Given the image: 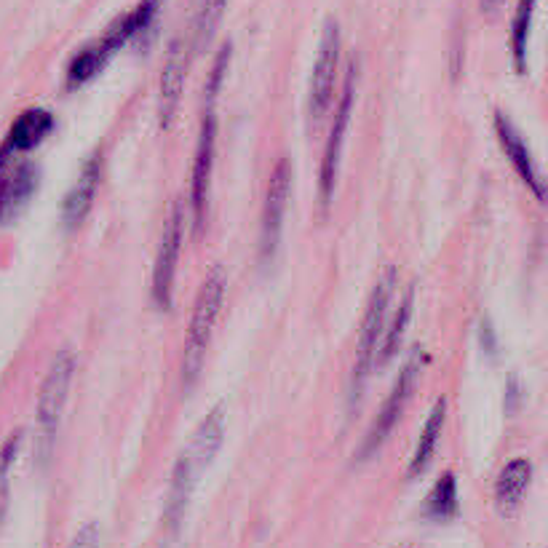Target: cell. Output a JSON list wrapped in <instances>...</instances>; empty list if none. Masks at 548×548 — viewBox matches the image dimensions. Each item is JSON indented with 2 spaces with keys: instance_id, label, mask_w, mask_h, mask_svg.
<instances>
[{
  "instance_id": "cell-1",
  "label": "cell",
  "mask_w": 548,
  "mask_h": 548,
  "mask_svg": "<svg viewBox=\"0 0 548 548\" xmlns=\"http://www.w3.org/2000/svg\"><path fill=\"white\" fill-rule=\"evenodd\" d=\"M396 287H399V270L388 265V268L377 276L369 303L364 308V319H361L359 345H356V361H353L351 385H348V401L353 407L359 404L367 388V380L375 369L377 348L383 340L385 324H388V308H391L393 297H396Z\"/></svg>"
},
{
  "instance_id": "cell-2",
  "label": "cell",
  "mask_w": 548,
  "mask_h": 548,
  "mask_svg": "<svg viewBox=\"0 0 548 548\" xmlns=\"http://www.w3.org/2000/svg\"><path fill=\"white\" fill-rule=\"evenodd\" d=\"M225 295H228V276L222 268H212L201 281L193 316H190L185 348H182V383H185V388H193L201 369H204L206 351H209L214 329H217Z\"/></svg>"
},
{
  "instance_id": "cell-3",
  "label": "cell",
  "mask_w": 548,
  "mask_h": 548,
  "mask_svg": "<svg viewBox=\"0 0 548 548\" xmlns=\"http://www.w3.org/2000/svg\"><path fill=\"white\" fill-rule=\"evenodd\" d=\"M75 377V353L70 348L59 351L49 364V372L43 377L41 393H38V450H41V463L46 466L54 450L59 420L65 412L70 385Z\"/></svg>"
},
{
  "instance_id": "cell-4",
  "label": "cell",
  "mask_w": 548,
  "mask_h": 548,
  "mask_svg": "<svg viewBox=\"0 0 548 548\" xmlns=\"http://www.w3.org/2000/svg\"><path fill=\"white\" fill-rule=\"evenodd\" d=\"M423 359H426V353L420 351V348H415V351L409 353V359L404 361V367L399 369V377H396L391 393L385 396V404L380 407V412H377L375 423L369 426L367 436H364L361 458L375 455V452L385 444V439L393 434V428L399 426L401 415H404V409H407V401L412 399V393L418 388Z\"/></svg>"
},
{
  "instance_id": "cell-5",
  "label": "cell",
  "mask_w": 548,
  "mask_h": 548,
  "mask_svg": "<svg viewBox=\"0 0 548 548\" xmlns=\"http://www.w3.org/2000/svg\"><path fill=\"white\" fill-rule=\"evenodd\" d=\"M217 134H220V123H217L214 105H204L196 156H193V174H190V212H193L196 236L204 230L206 214H209V193H212L214 158H217Z\"/></svg>"
},
{
  "instance_id": "cell-6",
  "label": "cell",
  "mask_w": 548,
  "mask_h": 548,
  "mask_svg": "<svg viewBox=\"0 0 548 548\" xmlns=\"http://www.w3.org/2000/svg\"><path fill=\"white\" fill-rule=\"evenodd\" d=\"M337 65H340V25L329 17L321 30V43L313 62L311 86H308V121L321 123L332 110L337 86Z\"/></svg>"
},
{
  "instance_id": "cell-7",
  "label": "cell",
  "mask_w": 548,
  "mask_h": 548,
  "mask_svg": "<svg viewBox=\"0 0 548 548\" xmlns=\"http://www.w3.org/2000/svg\"><path fill=\"white\" fill-rule=\"evenodd\" d=\"M289 190H292V164L289 158H281L273 166L265 190V206L260 217V260L268 265L281 246V230H284V217H287Z\"/></svg>"
},
{
  "instance_id": "cell-8",
  "label": "cell",
  "mask_w": 548,
  "mask_h": 548,
  "mask_svg": "<svg viewBox=\"0 0 548 548\" xmlns=\"http://www.w3.org/2000/svg\"><path fill=\"white\" fill-rule=\"evenodd\" d=\"M356 65L348 67V75H345L343 94L337 99L335 105V121H332V129H329L327 148H324V158H321V172H319V188H321V201L324 206L332 201L337 185V172H340V161H343V145L345 134H348V123H351L353 113V99H356Z\"/></svg>"
},
{
  "instance_id": "cell-9",
  "label": "cell",
  "mask_w": 548,
  "mask_h": 548,
  "mask_svg": "<svg viewBox=\"0 0 548 548\" xmlns=\"http://www.w3.org/2000/svg\"><path fill=\"white\" fill-rule=\"evenodd\" d=\"M38 185L41 169L30 161H17V153L0 145V225L14 220L30 204Z\"/></svg>"
},
{
  "instance_id": "cell-10",
  "label": "cell",
  "mask_w": 548,
  "mask_h": 548,
  "mask_svg": "<svg viewBox=\"0 0 548 548\" xmlns=\"http://www.w3.org/2000/svg\"><path fill=\"white\" fill-rule=\"evenodd\" d=\"M182 238H185V209H182V201H177L169 212L164 233H161L156 268H153V300L161 311L172 308L174 276H177V265H180Z\"/></svg>"
},
{
  "instance_id": "cell-11",
  "label": "cell",
  "mask_w": 548,
  "mask_h": 548,
  "mask_svg": "<svg viewBox=\"0 0 548 548\" xmlns=\"http://www.w3.org/2000/svg\"><path fill=\"white\" fill-rule=\"evenodd\" d=\"M185 75H188V54L182 41H172L166 51L164 70H161V83H158V123L161 129H172L174 118L180 113V99L185 91Z\"/></svg>"
},
{
  "instance_id": "cell-12",
  "label": "cell",
  "mask_w": 548,
  "mask_h": 548,
  "mask_svg": "<svg viewBox=\"0 0 548 548\" xmlns=\"http://www.w3.org/2000/svg\"><path fill=\"white\" fill-rule=\"evenodd\" d=\"M102 164H105V156L102 150H94L81 166V174L78 180L73 182V188L67 190L65 204H62V222H65L67 230H75L86 217H89L91 206H94V198H97L99 182H102Z\"/></svg>"
},
{
  "instance_id": "cell-13",
  "label": "cell",
  "mask_w": 548,
  "mask_h": 548,
  "mask_svg": "<svg viewBox=\"0 0 548 548\" xmlns=\"http://www.w3.org/2000/svg\"><path fill=\"white\" fill-rule=\"evenodd\" d=\"M495 134H498L500 148H503V153L508 156L511 166H514V172L522 177V182L527 185V190H530L532 196L538 198V201H543V190L546 188H543V180H540L538 166L532 161V153L530 148H527V142H524V137L519 134V129H516L514 123H511L508 115L495 113Z\"/></svg>"
},
{
  "instance_id": "cell-14",
  "label": "cell",
  "mask_w": 548,
  "mask_h": 548,
  "mask_svg": "<svg viewBox=\"0 0 548 548\" xmlns=\"http://www.w3.org/2000/svg\"><path fill=\"white\" fill-rule=\"evenodd\" d=\"M222 439H225V409H222V404H217V407L198 423V428L193 431V439H190L188 444V452H185L198 474H201L204 468L212 466V460L217 458V452H220L222 447Z\"/></svg>"
},
{
  "instance_id": "cell-15",
  "label": "cell",
  "mask_w": 548,
  "mask_h": 548,
  "mask_svg": "<svg viewBox=\"0 0 548 548\" xmlns=\"http://www.w3.org/2000/svg\"><path fill=\"white\" fill-rule=\"evenodd\" d=\"M158 6H161V0H142L137 3L129 14H123L121 19H115L113 25L107 27V33L102 35V49L113 57L115 51L123 49L126 43L134 41L137 35L145 33L150 25H153V19L158 14Z\"/></svg>"
},
{
  "instance_id": "cell-16",
  "label": "cell",
  "mask_w": 548,
  "mask_h": 548,
  "mask_svg": "<svg viewBox=\"0 0 548 548\" xmlns=\"http://www.w3.org/2000/svg\"><path fill=\"white\" fill-rule=\"evenodd\" d=\"M54 115L43 107H30L25 113L19 115L17 121L11 123L9 137L3 142V148L11 150V153H27V150L38 148L51 131H54Z\"/></svg>"
},
{
  "instance_id": "cell-17",
  "label": "cell",
  "mask_w": 548,
  "mask_h": 548,
  "mask_svg": "<svg viewBox=\"0 0 548 548\" xmlns=\"http://www.w3.org/2000/svg\"><path fill=\"white\" fill-rule=\"evenodd\" d=\"M532 482V463L527 458L508 460L495 482V500L503 514H514Z\"/></svg>"
},
{
  "instance_id": "cell-18",
  "label": "cell",
  "mask_w": 548,
  "mask_h": 548,
  "mask_svg": "<svg viewBox=\"0 0 548 548\" xmlns=\"http://www.w3.org/2000/svg\"><path fill=\"white\" fill-rule=\"evenodd\" d=\"M444 418H447V399H436V404L428 412V420L423 431H420L418 447L412 452V460H409V479H415L431 466V460L436 455V447H439V439H442Z\"/></svg>"
},
{
  "instance_id": "cell-19",
  "label": "cell",
  "mask_w": 548,
  "mask_h": 548,
  "mask_svg": "<svg viewBox=\"0 0 548 548\" xmlns=\"http://www.w3.org/2000/svg\"><path fill=\"white\" fill-rule=\"evenodd\" d=\"M196 479H198V471L193 468L188 455L182 452L180 460H177V466H174L172 487H169V500H166V519H169L172 527H177L182 516H185V508H188L190 503V495H193Z\"/></svg>"
},
{
  "instance_id": "cell-20",
  "label": "cell",
  "mask_w": 548,
  "mask_h": 548,
  "mask_svg": "<svg viewBox=\"0 0 548 548\" xmlns=\"http://www.w3.org/2000/svg\"><path fill=\"white\" fill-rule=\"evenodd\" d=\"M412 308H415V289H407L404 297H401L399 308H396V313H393V321L391 324H385L383 340H380V348H377L375 367L377 364H380V367L391 364L393 356L399 353L401 340H404V335H407L409 321H412Z\"/></svg>"
},
{
  "instance_id": "cell-21",
  "label": "cell",
  "mask_w": 548,
  "mask_h": 548,
  "mask_svg": "<svg viewBox=\"0 0 548 548\" xmlns=\"http://www.w3.org/2000/svg\"><path fill=\"white\" fill-rule=\"evenodd\" d=\"M423 514L431 522H450L458 516V479L452 471L436 479L434 490H431L426 506H423Z\"/></svg>"
},
{
  "instance_id": "cell-22",
  "label": "cell",
  "mask_w": 548,
  "mask_h": 548,
  "mask_svg": "<svg viewBox=\"0 0 548 548\" xmlns=\"http://www.w3.org/2000/svg\"><path fill=\"white\" fill-rule=\"evenodd\" d=\"M538 0H519L511 25V57H514L516 73H527V46H530L532 19H535Z\"/></svg>"
},
{
  "instance_id": "cell-23",
  "label": "cell",
  "mask_w": 548,
  "mask_h": 548,
  "mask_svg": "<svg viewBox=\"0 0 548 548\" xmlns=\"http://www.w3.org/2000/svg\"><path fill=\"white\" fill-rule=\"evenodd\" d=\"M107 59H110V54L102 49V43L99 41L86 46L83 51H78V54L70 59V65H67V86H70V89H78L83 83H89L94 75L102 73V67L107 65Z\"/></svg>"
},
{
  "instance_id": "cell-24",
  "label": "cell",
  "mask_w": 548,
  "mask_h": 548,
  "mask_svg": "<svg viewBox=\"0 0 548 548\" xmlns=\"http://www.w3.org/2000/svg\"><path fill=\"white\" fill-rule=\"evenodd\" d=\"M225 6L228 0H201L198 3V14H196V46L204 49L206 43L212 41L217 27L222 22V14H225Z\"/></svg>"
},
{
  "instance_id": "cell-25",
  "label": "cell",
  "mask_w": 548,
  "mask_h": 548,
  "mask_svg": "<svg viewBox=\"0 0 548 548\" xmlns=\"http://www.w3.org/2000/svg\"><path fill=\"white\" fill-rule=\"evenodd\" d=\"M22 439H25V431H14L0 447V522H3L6 508H9V476L11 468H14V460H17L19 450H22Z\"/></svg>"
},
{
  "instance_id": "cell-26",
  "label": "cell",
  "mask_w": 548,
  "mask_h": 548,
  "mask_svg": "<svg viewBox=\"0 0 548 548\" xmlns=\"http://www.w3.org/2000/svg\"><path fill=\"white\" fill-rule=\"evenodd\" d=\"M67 548H99V527L97 524H86L75 532L73 543Z\"/></svg>"
},
{
  "instance_id": "cell-27",
  "label": "cell",
  "mask_w": 548,
  "mask_h": 548,
  "mask_svg": "<svg viewBox=\"0 0 548 548\" xmlns=\"http://www.w3.org/2000/svg\"><path fill=\"white\" fill-rule=\"evenodd\" d=\"M500 6V0H482V11H495Z\"/></svg>"
}]
</instances>
